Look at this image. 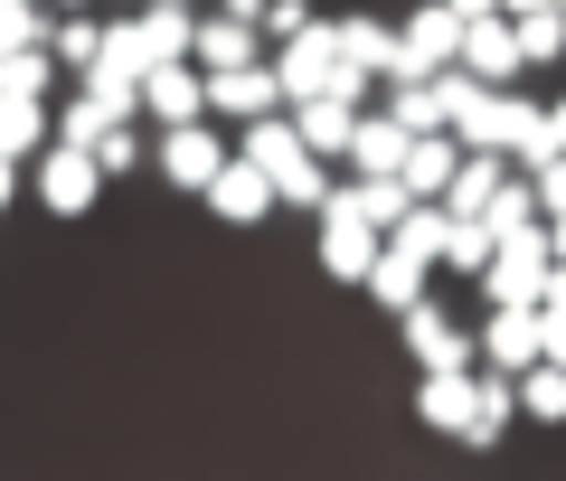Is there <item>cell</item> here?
I'll return each mask as SVG.
<instances>
[{
    "instance_id": "cell-42",
    "label": "cell",
    "mask_w": 566,
    "mask_h": 481,
    "mask_svg": "<svg viewBox=\"0 0 566 481\" xmlns=\"http://www.w3.org/2000/svg\"><path fill=\"white\" fill-rule=\"evenodd\" d=\"M547 123H557V151H566V104H557V114H547Z\"/></svg>"
},
{
    "instance_id": "cell-44",
    "label": "cell",
    "mask_w": 566,
    "mask_h": 481,
    "mask_svg": "<svg viewBox=\"0 0 566 481\" xmlns=\"http://www.w3.org/2000/svg\"><path fill=\"white\" fill-rule=\"evenodd\" d=\"M557 10H566V0H557Z\"/></svg>"
},
{
    "instance_id": "cell-9",
    "label": "cell",
    "mask_w": 566,
    "mask_h": 481,
    "mask_svg": "<svg viewBox=\"0 0 566 481\" xmlns=\"http://www.w3.org/2000/svg\"><path fill=\"white\" fill-rule=\"evenodd\" d=\"M463 66L482 85H510L520 76V29H510V10H472L463 20Z\"/></svg>"
},
{
    "instance_id": "cell-17",
    "label": "cell",
    "mask_w": 566,
    "mask_h": 481,
    "mask_svg": "<svg viewBox=\"0 0 566 481\" xmlns=\"http://www.w3.org/2000/svg\"><path fill=\"white\" fill-rule=\"evenodd\" d=\"M424 274H434V264H424L416 245H397V237H387V245H378V264H368V302L406 312V302H424Z\"/></svg>"
},
{
    "instance_id": "cell-45",
    "label": "cell",
    "mask_w": 566,
    "mask_h": 481,
    "mask_svg": "<svg viewBox=\"0 0 566 481\" xmlns=\"http://www.w3.org/2000/svg\"><path fill=\"white\" fill-rule=\"evenodd\" d=\"M39 10H48V0H39Z\"/></svg>"
},
{
    "instance_id": "cell-19",
    "label": "cell",
    "mask_w": 566,
    "mask_h": 481,
    "mask_svg": "<svg viewBox=\"0 0 566 481\" xmlns=\"http://www.w3.org/2000/svg\"><path fill=\"white\" fill-rule=\"evenodd\" d=\"M453 170H463V142H453V133H416V142H406V170H397V180L416 189V199H444Z\"/></svg>"
},
{
    "instance_id": "cell-4",
    "label": "cell",
    "mask_w": 566,
    "mask_h": 481,
    "mask_svg": "<svg viewBox=\"0 0 566 481\" xmlns=\"http://www.w3.org/2000/svg\"><path fill=\"white\" fill-rule=\"evenodd\" d=\"M274 76H283V104L331 95V85H340V29L312 20V29H293V39H274Z\"/></svg>"
},
{
    "instance_id": "cell-15",
    "label": "cell",
    "mask_w": 566,
    "mask_h": 481,
    "mask_svg": "<svg viewBox=\"0 0 566 481\" xmlns=\"http://www.w3.org/2000/svg\"><path fill=\"white\" fill-rule=\"evenodd\" d=\"M293 133H303L322 160H349V133H359V104H349V95H303V104H293Z\"/></svg>"
},
{
    "instance_id": "cell-1",
    "label": "cell",
    "mask_w": 566,
    "mask_h": 481,
    "mask_svg": "<svg viewBox=\"0 0 566 481\" xmlns=\"http://www.w3.org/2000/svg\"><path fill=\"white\" fill-rule=\"evenodd\" d=\"M245 160L274 180V199H283V208H322V199H331V170H322V151L293 133V104L245 123Z\"/></svg>"
},
{
    "instance_id": "cell-30",
    "label": "cell",
    "mask_w": 566,
    "mask_h": 481,
    "mask_svg": "<svg viewBox=\"0 0 566 481\" xmlns=\"http://www.w3.org/2000/svg\"><path fill=\"white\" fill-rule=\"evenodd\" d=\"M39 39H48L39 0H0V57H10V48H39Z\"/></svg>"
},
{
    "instance_id": "cell-22",
    "label": "cell",
    "mask_w": 566,
    "mask_h": 481,
    "mask_svg": "<svg viewBox=\"0 0 566 481\" xmlns=\"http://www.w3.org/2000/svg\"><path fill=\"white\" fill-rule=\"evenodd\" d=\"M48 133H57V114H48L39 95H0V151H10V160L48 151Z\"/></svg>"
},
{
    "instance_id": "cell-31",
    "label": "cell",
    "mask_w": 566,
    "mask_h": 481,
    "mask_svg": "<svg viewBox=\"0 0 566 481\" xmlns=\"http://www.w3.org/2000/svg\"><path fill=\"white\" fill-rule=\"evenodd\" d=\"M104 123H114V114H104L95 95H76V104L57 114V142H85V151H95V142H104Z\"/></svg>"
},
{
    "instance_id": "cell-27",
    "label": "cell",
    "mask_w": 566,
    "mask_h": 481,
    "mask_svg": "<svg viewBox=\"0 0 566 481\" xmlns=\"http://www.w3.org/2000/svg\"><path fill=\"white\" fill-rule=\"evenodd\" d=\"M48 48H57V66H66V76H85V66L104 57V29L85 20V10H57V29H48Z\"/></svg>"
},
{
    "instance_id": "cell-12",
    "label": "cell",
    "mask_w": 566,
    "mask_h": 481,
    "mask_svg": "<svg viewBox=\"0 0 566 481\" xmlns=\"http://www.w3.org/2000/svg\"><path fill=\"white\" fill-rule=\"evenodd\" d=\"M199 199H208V218H218V227H255L264 208H274V180H264L255 160H227L218 180L199 189Z\"/></svg>"
},
{
    "instance_id": "cell-21",
    "label": "cell",
    "mask_w": 566,
    "mask_h": 481,
    "mask_svg": "<svg viewBox=\"0 0 566 481\" xmlns=\"http://www.w3.org/2000/svg\"><path fill=\"white\" fill-rule=\"evenodd\" d=\"M406 142H416V133H406L397 114H368V104H359V133H349V170H406Z\"/></svg>"
},
{
    "instance_id": "cell-13",
    "label": "cell",
    "mask_w": 566,
    "mask_h": 481,
    "mask_svg": "<svg viewBox=\"0 0 566 481\" xmlns=\"http://www.w3.org/2000/svg\"><path fill=\"white\" fill-rule=\"evenodd\" d=\"M142 114H161V123H199L208 114V66H151L142 76Z\"/></svg>"
},
{
    "instance_id": "cell-43",
    "label": "cell",
    "mask_w": 566,
    "mask_h": 481,
    "mask_svg": "<svg viewBox=\"0 0 566 481\" xmlns=\"http://www.w3.org/2000/svg\"><path fill=\"white\" fill-rule=\"evenodd\" d=\"M57 10H85V0H57Z\"/></svg>"
},
{
    "instance_id": "cell-3",
    "label": "cell",
    "mask_w": 566,
    "mask_h": 481,
    "mask_svg": "<svg viewBox=\"0 0 566 481\" xmlns=\"http://www.w3.org/2000/svg\"><path fill=\"white\" fill-rule=\"evenodd\" d=\"M463 57V10H444V0H424L416 20H397V57H387V85L406 76H434V66Z\"/></svg>"
},
{
    "instance_id": "cell-10",
    "label": "cell",
    "mask_w": 566,
    "mask_h": 481,
    "mask_svg": "<svg viewBox=\"0 0 566 481\" xmlns=\"http://www.w3.org/2000/svg\"><path fill=\"white\" fill-rule=\"evenodd\" d=\"M397 331H406V349H416V368H472V359H482V349H472L463 331H453V321L434 312V302H406V312H397Z\"/></svg>"
},
{
    "instance_id": "cell-24",
    "label": "cell",
    "mask_w": 566,
    "mask_h": 481,
    "mask_svg": "<svg viewBox=\"0 0 566 481\" xmlns=\"http://www.w3.org/2000/svg\"><path fill=\"white\" fill-rule=\"evenodd\" d=\"M520 66H566V10H520Z\"/></svg>"
},
{
    "instance_id": "cell-32",
    "label": "cell",
    "mask_w": 566,
    "mask_h": 481,
    "mask_svg": "<svg viewBox=\"0 0 566 481\" xmlns=\"http://www.w3.org/2000/svg\"><path fill=\"white\" fill-rule=\"evenodd\" d=\"M528 199H538V218H557V208H566V151H547L538 170H528Z\"/></svg>"
},
{
    "instance_id": "cell-14",
    "label": "cell",
    "mask_w": 566,
    "mask_h": 481,
    "mask_svg": "<svg viewBox=\"0 0 566 481\" xmlns=\"http://www.w3.org/2000/svg\"><path fill=\"white\" fill-rule=\"evenodd\" d=\"M189 57H199V66H255V57H274V39H264L255 20H237V10H218V20H199Z\"/></svg>"
},
{
    "instance_id": "cell-5",
    "label": "cell",
    "mask_w": 566,
    "mask_h": 481,
    "mask_svg": "<svg viewBox=\"0 0 566 481\" xmlns=\"http://www.w3.org/2000/svg\"><path fill=\"white\" fill-rule=\"evenodd\" d=\"M39 199L57 208V218H85V208L104 199V160L85 151V142H57V133H48V151H39Z\"/></svg>"
},
{
    "instance_id": "cell-34",
    "label": "cell",
    "mask_w": 566,
    "mask_h": 481,
    "mask_svg": "<svg viewBox=\"0 0 566 481\" xmlns=\"http://www.w3.org/2000/svg\"><path fill=\"white\" fill-rule=\"evenodd\" d=\"M538 359L566 368V302H538Z\"/></svg>"
},
{
    "instance_id": "cell-16",
    "label": "cell",
    "mask_w": 566,
    "mask_h": 481,
    "mask_svg": "<svg viewBox=\"0 0 566 481\" xmlns=\"http://www.w3.org/2000/svg\"><path fill=\"white\" fill-rule=\"evenodd\" d=\"M416 425H434V435H463V425H472V368H424V387H416Z\"/></svg>"
},
{
    "instance_id": "cell-37",
    "label": "cell",
    "mask_w": 566,
    "mask_h": 481,
    "mask_svg": "<svg viewBox=\"0 0 566 481\" xmlns=\"http://www.w3.org/2000/svg\"><path fill=\"white\" fill-rule=\"evenodd\" d=\"M10 189H20V160H10V151H0V208H10Z\"/></svg>"
},
{
    "instance_id": "cell-8",
    "label": "cell",
    "mask_w": 566,
    "mask_h": 481,
    "mask_svg": "<svg viewBox=\"0 0 566 481\" xmlns=\"http://www.w3.org/2000/svg\"><path fill=\"white\" fill-rule=\"evenodd\" d=\"M208 114H218V123L283 114V76H274V57H255V66H208Z\"/></svg>"
},
{
    "instance_id": "cell-2",
    "label": "cell",
    "mask_w": 566,
    "mask_h": 481,
    "mask_svg": "<svg viewBox=\"0 0 566 481\" xmlns=\"http://www.w3.org/2000/svg\"><path fill=\"white\" fill-rule=\"evenodd\" d=\"M547 274H557V255H547V218H528V227H510V237L491 245L482 293H491V302H528V312H538V302H547Z\"/></svg>"
},
{
    "instance_id": "cell-6",
    "label": "cell",
    "mask_w": 566,
    "mask_h": 481,
    "mask_svg": "<svg viewBox=\"0 0 566 481\" xmlns=\"http://www.w3.org/2000/svg\"><path fill=\"white\" fill-rule=\"evenodd\" d=\"M378 227L349 208V189H331L322 199V274H340V283H368V264H378Z\"/></svg>"
},
{
    "instance_id": "cell-46",
    "label": "cell",
    "mask_w": 566,
    "mask_h": 481,
    "mask_svg": "<svg viewBox=\"0 0 566 481\" xmlns=\"http://www.w3.org/2000/svg\"><path fill=\"white\" fill-rule=\"evenodd\" d=\"M180 10H189V0H180Z\"/></svg>"
},
{
    "instance_id": "cell-40",
    "label": "cell",
    "mask_w": 566,
    "mask_h": 481,
    "mask_svg": "<svg viewBox=\"0 0 566 481\" xmlns=\"http://www.w3.org/2000/svg\"><path fill=\"white\" fill-rule=\"evenodd\" d=\"M444 10H463V20H472V10H501V0H444Z\"/></svg>"
},
{
    "instance_id": "cell-29",
    "label": "cell",
    "mask_w": 566,
    "mask_h": 481,
    "mask_svg": "<svg viewBox=\"0 0 566 481\" xmlns=\"http://www.w3.org/2000/svg\"><path fill=\"white\" fill-rule=\"evenodd\" d=\"M444 264H453V274H482V264H491V218H453V208H444Z\"/></svg>"
},
{
    "instance_id": "cell-41",
    "label": "cell",
    "mask_w": 566,
    "mask_h": 481,
    "mask_svg": "<svg viewBox=\"0 0 566 481\" xmlns=\"http://www.w3.org/2000/svg\"><path fill=\"white\" fill-rule=\"evenodd\" d=\"M547 302H566V264H557V274H547Z\"/></svg>"
},
{
    "instance_id": "cell-33",
    "label": "cell",
    "mask_w": 566,
    "mask_h": 481,
    "mask_svg": "<svg viewBox=\"0 0 566 481\" xmlns=\"http://www.w3.org/2000/svg\"><path fill=\"white\" fill-rule=\"evenodd\" d=\"M95 160H104V180H114V170H142V142H133V123H104Z\"/></svg>"
},
{
    "instance_id": "cell-11",
    "label": "cell",
    "mask_w": 566,
    "mask_h": 481,
    "mask_svg": "<svg viewBox=\"0 0 566 481\" xmlns=\"http://www.w3.org/2000/svg\"><path fill=\"white\" fill-rule=\"evenodd\" d=\"M482 368H510V378H520L528 359H538V312H528V302H491V321H482Z\"/></svg>"
},
{
    "instance_id": "cell-18",
    "label": "cell",
    "mask_w": 566,
    "mask_h": 481,
    "mask_svg": "<svg viewBox=\"0 0 566 481\" xmlns=\"http://www.w3.org/2000/svg\"><path fill=\"white\" fill-rule=\"evenodd\" d=\"M510 425H520V378H510V368H482V378H472V425H463V443H501Z\"/></svg>"
},
{
    "instance_id": "cell-20",
    "label": "cell",
    "mask_w": 566,
    "mask_h": 481,
    "mask_svg": "<svg viewBox=\"0 0 566 481\" xmlns=\"http://www.w3.org/2000/svg\"><path fill=\"white\" fill-rule=\"evenodd\" d=\"M501 180H510V151H463V170H453L444 208H453V218H482V208L501 199Z\"/></svg>"
},
{
    "instance_id": "cell-39",
    "label": "cell",
    "mask_w": 566,
    "mask_h": 481,
    "mask_svg": "<svg viewBox=\"0 0 566 481\" xmlns=\"http://www.w3.org/2000/svg\"><path fill=\"white\" fill-rule=\"evenodd\" d=\"M501 10H510V20H520V10H557V0H501Z\"/></svg>"
},
{
    "instance_id": "cell-25",
    "label": "cell",
    "mask_w": 566,
    "mask_h": 481,
    "mask_svg": "<svg viewBox=\"0 0 566 481\" xmlns=\"http://www.w3.org/2000/svg\"><path fill=\"white\" fill-rule=\"evenodd\" d=\"M520 416L566 425V368H557V359H528V368H520Z\"/></svg>"
},
{
    "instance_id": "cell-28",
    "label": "cell",
    "mask_w": 566,
    "mask_h": 481,
    "mask_svg": "<svg viewBox=\"0 0 566 481\" xmlns=\"http://www.w3.org/2000/svg\"><path fill=\"white\" fill-rule=\"evenodd\" d=\"M387 114H397L406 133H444V95H434V76H406V85H387Z\"/></svg>"
},
{
    "instance_id": "cell-35",
    "label": "cell",
    "mask_w": 566,
    "mask_h": 481,
    "mask_svg": "<svg viewBox=\"0 0 566 481\" xmlns=\"http://www.w3.org/2000/svg\"><path fill=\"white\" fill-rule=\"evenodd\" d=\"M293 29H312V0H264V39H293Z\"/></svg>"
},
{
    "instance_id": "cell-26",
    "label": "cell",
    "mask_w": 566,
    "mask_h": 481,
    "mask_svg": "<svg viewBox=\"0 0 566 481\" xmlns=\"http://www.w3.org/2000/svg\"><path fill=\"white\" fill-rule=\"evenodd\" d=\"M48 85H57V48H10V57H0V95H39L48 104Z\"/></svg>"
},
{
    "instance_id": "cell-23",
    "label": "cell",
    "mask_w": 566,
    "mask_h": 481,
    "mask_svg": "<svg viewBox=\"0 0 566 481\" xmlns=\"http://www.w3.org/2000/svg\"><path fill=\"white\" fill-rule=\"evenodd\" d=\"M331 29H340V57L349 66L387 76V57H397V29H387V20H368V10H359V20H331Z\"/></svg>"
},
{
    "instance_id": "cell-7",
    "label": "cell",
    "mask_w": 566,
    "mask_h": 481,
    "mask_svg": "<svg viewBox=\"0 0 566 481\" xmlns=\"http://www.w3.org/2000/svg\"><path fill=\"white\" fill-rule=\"evenodd\" d=\"M218 170H227L218 114H199V123H161V180H170V189H189V199H199Z\"/></svg>"
},
{
    "instance_id": "cell-36",
    "label": "cell",
    "mask_w": 566,
    "mask_h": 481,
    "mask_svg": "<svg viewBox=\"0 0 566 481\" xmlns=\"http://www.w3.org/2000/svg\"><path fill=\"white\" fill-rule=\"evenodd\" d=\"M547 255L566 264V208H557V218H547Z\"/></svg>"
},
{
    "instance_id": "cell-38",
    "label": "cell",
    "mask_w": 566,
    "mask_h": 481,
    "mask_svg": "<svg viewBox=\"0 0 566 481\" xmlns=\"http://www.w3.org/2000/svg\"><path fill=\"white\" fill-rule=\"evenodd\" d=\"M227 10H237V20H255V29H264V0H227Z\"/></svg>"
}]
</instances>
